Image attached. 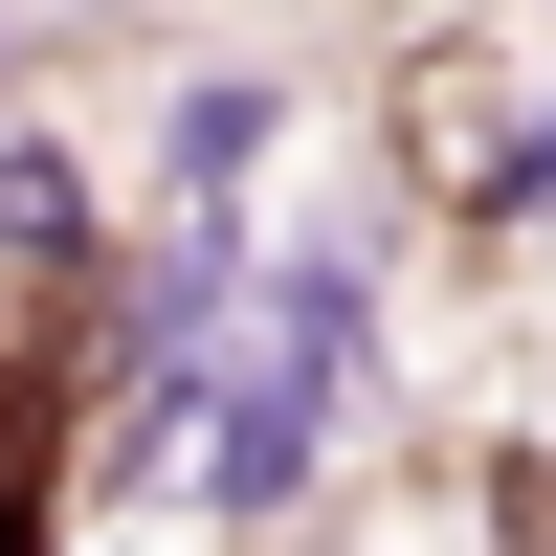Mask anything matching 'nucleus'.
<instances>
[{
	"instance_id": "nucleus-1",
	"label": "nucleus",
	"mask_w": 556,
	"mask_h": 556,
	"mask_svg": "<svg viewBox=\"0 0 556 556\" xmlns=\"http://www.w3.org/2000/svg\"><path fill=\"white\" fill-rule=\"evenodd\" d=\"M290 156H312V89L267 67V45H178V67L134 89V178H112V201H134V223H178V201H267Z\"/></svg>"
}]
</instances>
